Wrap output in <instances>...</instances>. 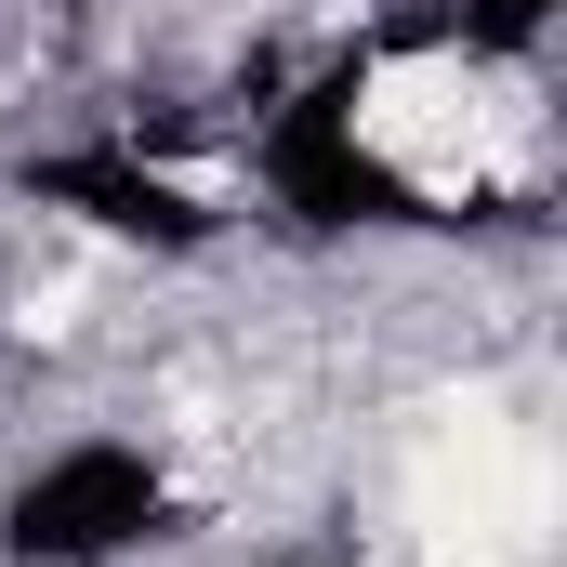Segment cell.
Listing matches in <instances>:
<instances>
[{
    "label": "cell",
    "instance_id": "2",
    "mask_svg": "<svg viewBox=\"0 0 567 567\" xmlns=\"http://www.w3.org/2000/svg\"><path fill=\"white\" fill-rule=\"evenodd\" d=\"M185 528H198V488L133 423H80L0 475V567H145Z\"/></svg>",
    "mask_w": 567,
    "mask_h": 567
},
{
    "label": "cell",
    "instance_id": "5",
    "mask_svg": "<svg viewBox=\"0 0 567 567\" xmlns=\"http://www.w3.org/2000/svg\"><path fill=\"white\" fill-rule=\"evenodd\" d=\"M0 343H13V303H0Z\"/></svg>",
    "mask_w": 567,
    "mask_h": 567
},
{
    "label": "cell",
    "instance_id": "4",
    "mask_svg": "<svg viewBox=\"0 0 567 567\" xmlns=\"http://www.w3.org/2000/svg\"><path fill=\"white\" fill-rule=\"evenodd\" d=\"M567 0H410L396 27H370L383 53H449V66H475V80H528L542 53H555Z\"/></svg>",
    "mask_w": 567,
    "mask_h": 567
},
{
    "label": "cell",
    "instance_id": "3",
    "mask_svg": "<svg viewBox=\"0 0 567 567\" xmlns=\"http://www.w3.org/2000/svg\"><path fill=\"white\" fill-rule=\"evenodd\" d=\"M13 198L53 212V225H80V238H106V251H145V265H198V251H225V225H238L212 185H185L172 158H145V133L27 145V158H13Z\"/></svg>",
    "mask_w": 567,
    "mask_h": 567
},
{
    "label": "cell",
    "instance_id": "1",
    "mask_svg": "<svg viewBox=\"0 0 567 567\" xmlns=\"http://www.w3.org/2000/svg\"><path fill=\"white\" fill-rule=\"evenodd\" d=\"M251 198L290 238H435V225H462L410 172V145L383 133V106H370V40H343L330 66H303L251 120Z\"/></svg>",
    "mask_w": 567,
    "mask_h": 567
}]
</instances>
